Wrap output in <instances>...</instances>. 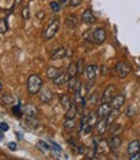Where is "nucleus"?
Segmentation results:
<instances>
[{
    "mask_svg": "<svg viewBox=\"0 0 140 160\" xmlns=\"http://www.w3.org/2000/svg\"><path fill=\"white\" fill-rule=\"evenodd\" d=\"M50 8H52L53 12H59L61 11V5H59V3H57V2H52L50 3Z\"/></svg>",
    "mask_w": 140,
    "mask_h": 160,
    "instance_id": "2f4dec72",
    "label": "nucleus"
},
{
    "mask_svg": "<svg viewBox=\"0 0 140 160\" xmlns=\"http://www.w3.org/2000/svg\"><path fill=\"white\" fill-rule=\"evenodd\" d=\"M140 159V151L139 152H135L133 155H130V160H139Z\"/></svg>",
    "mask_w": 140,
    "mask_h": 160,
    "instance_id": "c9c22d12",
    "label": "nucleus"
},
{
    "mask_svg": "<svg viewBox=\"0 0 140 160\" xmlns=\"http://www.w3.org/2000/svg\"><path fill=\"white\" fill-rule=\"evenodd\" d=\"M64 57H67V48H64V47H59L50 53L52 59H62Z\"/></svg>",
    "mask_w": 140,
    "mask_h": 160,
    "instance_id": "9d476101",
    "label": "nucleus"
},
{
    "mask_svg": "<svg viewBox=\"0 0 140 160\" xmlns=\"http://www.w3.org/2000/svg\"><path fill=\"white\" fill-rule=\"evenodd\" d=\"M77 111H78L77 105L73 102V103L71 105V107H69L68 110H66V118H67V119H75L76 115H77Z\"/></svg>",
    "mask_w": 140,
    "mask_h": 160,
    "instance_id": "6ab92c4d",
    "label": "nucleus"
},
{
    "mask_svg": "<svg viewBox=\"0 0 140 160\" xmlns=\"http://www.w3.org/2000/svg\"><path fill=\"white\" fill-rule=\"evenodd\" d=\"M0 129H3V131H8V124L2 123V124H0Z\"/></svg>",
    "mask_w": 140,
    "mask_h": 160,
    "instance_id": "a19ab883",
    "label": "nucleus"
},
{
    "mask_svg": "<svg viewBox=\"0 0 140 160\" xmlns=\"http://www.w3.org/2000/svg\"><path fill=\"white\" fill-rule=\"evenodd\" d=\"M61 105L63 106L64 110H68L69 107H71L72 101H71V98H69L68 94H62V96H61Z\"/></svg>",
    "mask_w": 140,
    "mask_h": 160,
    "instance_id": "412c9836",
    "label": "nucleus"
},
{
    "mask_svg": "<svg viewBox=\"0 0 140 160\" xmlns=\"http://www.w3.org/2000/svg\"><path fill=\"white\" fill-rule=\"evenodd\" d=\"M61 2H62V3H63V4H66V3H67V2H68V0H61Z\"/></svg>",
    "mask_w": 140,
    "mask_h": 160,
    "instance_id": "37998d69",
    "label": "nucleus"
},
{
    "mask_svg": "<svg viewBox=\"0 0 140 160\" xmlns=\"http://www.w3.org/2000/svg\"><path fill=\"white\" fill-rule=\"evenodd\" d=\"M68 75H69V78H72V76H76L77 74H78V70H77V63H75V62H71L68 65Z\"/></svg>",
    "mask_w": 140,
    "mask_h": 160,
    "instance_id": "b1692460",
    "label": "nucleus"
},
{
    "mask_svg": "<svg viewBox=\"0 0 140 160\" xmlns=\"http://www.w3.org/2000/svg\"><path fill=\"white\" fill-rule=\"evenodd\" d=\"M68 79H69L68 72H61L55 79H53V83L55 85H63V84L68 83Z\"/></svg>",
    "mask_w": 140,
    "mask_h": 160,
    "instance_id": "2eb2a0df",
    "label": "nucleus"
},
{
    "mask_svg": "<svg viewBox=\"0 0 140 160\" xmlns=\"http://www.w3.org/2000/svg\"><path fill=\"white\" fill-rule=\"evenodd\" d=\"M84 74L86 76V80L89 82H94L98 75V66L96 65H87L84 70Z\"/></svg>",
    "mask_w": 140,
    "mask_h": 160,
    "instance_id": "39448f33",
    "label": "nucleus"
},
{
    "mask_svg": "<svg viewBox=\"0 0 140 160\" xmlns=\"http://www.w3.org/2000/svg\"><path fill=\"white\" fill-rule=\"evenodd\" d=\"M27 123L31 127H37L39 125V122L35 119V116H27Z\"/></svg>",
    "mask_w": 140,
    "mask_h": 160,
    "instance_id": "7c9ffc66",
    "label": "nucleus"
},
{
    "mask_svg": "<svg viewBox=\"0 0 140 160\" xmlns=\"http://www.w3.org/2000/svg\"><path fill=\"white\" fill-rule=\"evenodd\" d=\"M59 19H54V21H52L50 23H49L45 30H44V34H43V38L45 40H49V39H52L55 36V34L58 32V30H59Z\"/></svg>",
    "mask_w": 140,
    "mask_h": 160,
    "instance_id": "f03ea898",
    "label": "nucleus"
},
{
    "mask_svg": "<svg viewBox=\"0 0 140 160\" xmlns=\"http://www.w3.org/2000/svg\"><path fill=\"white\" fill-rule=\"evenodd\" d=\"M37 18H39V19H44V18H45V13H44V12H39V13H37Z\"/></svg>",
    "mask_w": 140,
    "mask_h": 160,
    "instance_id": "58836bf2",
    "label": "nucleus"
},
{
    "mask_svg": "<svg viewBox=\"0 0 140 160\" xmlns=\"http://www.w3.org/2000/svg\"><path fill=\"white\" fill-rule=\"evenodd\" d=\"M21 14H22V18L25 19V21H27V19L30 18V8L28 7H23Z\"/></svg>",
    "mask_w": 140,
    "mask_h": 160,
    "instance_id": "c756f323",
    "label": "nucleus"
},
{
    "mask_svg": "<svg viewBox=\"0 0 140 160\" xmlns=\"http://www.w3.org/2000/svg\"><path fill=\"white\" fill-rule=\"evenodd\" d=\"M135 112H136V110L134 108V106H130V107L126 110V115H127L128 118H133V116L135 115Z\"/></svg>",
    "mask_w": 140,
    "mask_h": 160,
    "instance_id": "473e14b6",
    "label": "nucleus"
},
{
    "mask_svg": "<svg viewBox=\"0 0 140 160\" xmlns=\"http://www.w3.org/2000/svg\"><path fill=\"white\" fill-rule=\"evenodd\" d=\"M113 92H114V87L113 85H108L104 89L103 94H102V98H100L102 103H109V102H111L112 98H113Z\"/></svg>",
    "mask_w": 140,
    "mask_h": 160,
    "instance_id": "1a4fd4ad",
    "label": "nucleus"
},
{
    "mask_svg": "<svg viewBox=\"0 0 140 160\" xmlns=\"http://www.w3.org/2000/svg\"><path fill=\"white\" fill-rule=\"evenodd\" d=\"M94 151L96 154H108L111 151V147H109V143H108L107 139H100V141L98 142L96 147L94 148Z\"/></svg>",
    "mask_w": 140,
    "mask_h": 160,
    "instance_id": "6e6552de",
    "label": "nucleus"
},
{
    "mask_svg": "<svg viewBox=\"0 0 140 160\" xmlns=\"http://www.w3.org/2000/svg\"><path fill=\"white\" fill-rule=\"evenodd\" d=\"M8 30H9V26H8V22H7V18H2L0 19V34L8 32Z\"/></svg>",
    "mask_w": 140,
    "mask_h": 160,
    "instance_id": "a878e982",
    "label": "nucleus"
},
{
    "mask_svg": "<svg viewBox=\"0 0 140 160\" xmlns=\"http://www.w3.org/2000/svg\"><path fill=\"white\" fill-rule=\"evenodd\" d=\"M43 88V80L37 74H31L27 79V89L30 94H37Z\"/></svg>",
    "mask_w": 140,
    "mask_h": 160,
    "instance_id": "f257e3e1",
    "label": "nucleus"
},
{
    "mask_svg": "<svg viewBox=\"0 0 140 160\" xmlns=\"http://www.w3.org/2000/svg\"><path fill=\"white\" fill-rule=\"evenodd\" d=\"M82 0H69V4H71L72 7H78L80 4H81Z\"/></svg>",
    "mask_w": 140,
    "mask_h": 160,
    "instance_id": "f704fd0d",
    "label": "nucleus"
},
{
    "mask_svg": "<svg viewBox=\"0 0 140 160\" xmlns=\"http://www.w3.org/2000/svg\"><path fill=\"white\" fill-rule=\"evenodd\" d=\"M22 110H23V114L27 116H36V114H37V108L34 105H30V103L23 106Z\"/></svg>",
    "mask_w": 140,
    "mask_h": 160,
    "instance_id": "f3484780",
    "label": "nucleus"
},
{
    "mask_svg": "<svg viewBox=\"0 0 140 160\" xmlns=\"http://www.w3.org/2000/svg\"><path fill=\"white\" fill-rule=\"evenodd\" d=\"M112 106H111V103H102L100 106L98 107V110H96V114H98V116L100 118V119H105L109 114H111V111H112Z\"/></svg>",
    "mask_w": 140,
    "mask_h": 160,
    "instance_id": "0eeeda50",
    "label": "nucleus"
},
{
    "mask_svg": "<svg viewBox=\"0 0 140 160\" xmlns=\"http://www.w3.org/2000/svg\"><path fill=\"white\" fill-rule=\"evenodd\" d=\"M139 151H140V142H139V141L134 139V141H131V142L128 143V146H127V152H128V155H133V154L139 152Z\"/></svg>",
    "mask_w": 140,
    "mask_h": 160,
    "instance_id": "dca6fc26",
    "label": "nucleus"
},
{
    "mask_svg": "<svg viewBox=\"0 0 140 160\" xmlns=\"http://www.w3.org/2000/svg\"><path fill=\"white\" fill-rule=\"evenodd\" d=\"M108 143H109V147H111V150H113V151H114V150L121 147L122 139H121V137H119L118 134H114V136H112L111 138L108 139Z\"/></svg>",
    "mask_w": 140,
    "mask_h": 160,
    "instance_id": "f8f14e48",
    "label": "nucleus"
},
{
    "mask_svg": "<svg viewBox=\"0 0 140 160\" xmlns=\"http://www.w3.org/2000/svg\"><path fill=\"white\" fill-rule=\"evenodd\" d=\"M96 98H98V97H96V94L94 93L91 97H90V103H91V105H95V103H96Z\"/></svg>",
    "mask_w": 140,
    "mask_h": 160,
    "instance_id": "e433bc0d",
    "label": "nucleus"
},
{
    "mask_svg": "<svg viewBox=\"0 0 140 160\" xmlns=\"http://www.w3.org/2000/svg\"><path fill=\"white\" fill-rule=\"evenodd\" d=\"M22 3V0H14V4H13V9L14 8H17V7H19V4Z\"/></svg>",
    "mask_w": 140,
    "mask_h": 160,
    "instance_id": "ea45409f",
    "label": "nucleus"
},
{
    "mask_svg": "<svg viewBox=\"0 0 140 160\" xmlns=\"http://www.w3.org/2000/svg\"><path fill=\"white\" fill-rule=\"evenodd\" d=\"M66 25L69 27V28H75L77 26V17L75 14H69L66 19Z\"/></svg>",
    "mask_w": 140,
    "mask_h": 160,
    "instance_id": "4be33fe9",
    "label": "nucleus"
},
{
    "mask_svg": "<svg viewBox=\"0 0 140 160\" xmlns=\"http://www.w3.org/2000/svg\"><path fill=\"white\" fill-rule=\"evenodd\" d=\"M77 83H78V80H77V78L76 76H72V78H69L68 79V91L69 92H75V89H76V87H77Z\"/></svg>",
    "mask_w": 140,
    "mask_h": 160,
    "instance_id": "5701e85b",
    "label": "nucleus"
},
{
    "mask_svg": "<svg viewBox=\"0 0 140 160\" xmlns=\"http://www.w3.org/2000/svg\"><path fill=\"white\" fill-rule=\"evenodd\" d=\"M75 125H76L75 119H67V118H66V122H64V124H63V127H64L66 131H71V129L75 128Z\"/></svg>",
    "mask_w": 140,
    "mask_h": 160,
    "instance_id": "393cba45",
    "label": "nucleus"
},
{
    "mask_svg": "<svg viewBox=\"0 0 140 160\" xmlns=\"http://www.w3.org/2000/svg\"><path fill=\"white\" fill-rule=\"evenodd\" d=\"M50 146H52V145H49V143H46V142H44V141H39V142H37V147L41 150V151H44V152L49 151V150H50Z\"/></svg>",
    "mask_w": 140,
    "mask_h": 160,
    "instance_id": "cd10ccee",
    "label": "nucleus"
},
{
    "mask_svg": "<svg viewBox=\"0 0 140 160\" xmlns=\"http://www.w3.org/2000/svg\"><path fill=\"white\" fill-rule=\"evenodd\" d=\"M109 132H111L112 136L114 134H119L122 132V125H119V124H113L111 128H109Z\"/></svg>",
    "mask_w": 140,
    "mask_h": 160,
    "instance_id": "bb28decb",
    "label": "nucleus"
},
{
    "mask_svg": "<svg viewBox=\"0 0 140 160\" xmlns=\"http://www.w3.org/2000/svg\"><path fill=\"white\" fill-rule=\"evenodd\" d=\"M107 39V31L103 27H98L95 28V31L93 32V42L96 44H103Z\"/></svg>",
    "mask_w": 140,
    "mask_h": 160,
    "instance_id": "7ed1b4c3",
    "label": "nucleus"
},
{
    "mask_svg": "<svg viewBox=\"0 0 140 160\" xmlns=\"http://www.w3.org/2000/svg\"><path fill=\"white\" fill-rule=\"evenodd\" d=\"M8 147L11 148V150H13V151H14V150H17V145H16L14 142H11V143H8Z\"/></svg>",
    "mask_w": 140,
    "mask_h": 160,
    "instance_id": "4c0bfd02",
    "label": "nucleus"
},
{
    "mask_svg": "<svg viewBox=\"0 0 140 160\" xmlns=\"http://www.w3.org/2000/svg\"><path fill=\"white\" fill-rule=\"evenodd\" d=\"M39 98L43 103H49L53 99V92L49 88H41L39 91Z\"/></svg>",
    "mask_w": 140,
    "mask_h": 160,
    "instance_id": "423d86ee",
    "label": "nucleus"
},
{
    "mask_svg": "<svg viewBox=\"0 0 140 160\" xmlns=\"http://www.w3.org/2000/svg\"><path fill=\"white\" fill-rule=\"evenodd\" d=\"M114 70H116L117 75H118L119 78H122V79L126 78V76L130 74V71H131L130 66H128L127 63H125V62H117L116 66H114Z\"/></svg>",
    "mask_w": 140,
    "mask_h": 160,
    "instance_id": "20e7f679",
    "label": "nucleus"
},
{
    "mask_svg": "<svg viewBox=\"0 0 140 160\" xmlns=\"http://www.w3.org/2000/svg\"><path fill=\"white\" fill-rule=\"evenodd\" d=\"M118 115H119V108H113L112 111H111V114H109V115L105 118V120H107V123H108L109 127H111V125L114 123V120L118 118Z\"/></svg>",
    "mask_w": 140,
    "mask_h": 160,
    "instance_id": "a211bd4d",
    "label": "nucleus"
},
{
    "mask_svg": "<svg viewBox=\"0 0 140 160\" xmlns=\"http://www.w3.org/2000/svg\"><path fill=\"white\" fill-rule=\"evenodd\" d=\"M81 19H82V22L86 23V25H91V23H94V22H95V16H94V13H93L91 9H90V8L86 9V11L82 13Z\"/></svg>",
    "mask_w": 140,
    "mask_h": 160,
    "instance_id": "ddd939ff",
    "label": "nucleus"
},
{
    "mask_svg": "<svg viewBox=\"0 0 140 160\" xmlns=\"http://www.w3.org/2000/svg\"><path fill=\"white\" fill-rule=\"evenodd\" d=\"M82 66H84V59H82V58H80L78 61H77V70H78V74H80V72H82V68H84Z\"/></svg>",
    "mask_w": 140,
    "mask_h": 160,
    "instance_id": "72a5a7b5",
    "label": "nucleus"
},
{
    "mask_svg": "<svg viewBox=\"0 0 140 160\" xmlns=\"http://www.w3.org/2000/svg\"><path fill=\"white\" fill-rule=\"evenodd\" d=\"M108 128H109V125H108V123H107L105 119L99 120L98 124H96V134H98V136H103V134L107 132Z\"/></svg>",
    "mask_w": 140,
    "mask_h": 160,
    "instance_id": "4468645a",
    "label": "nucleus"
},
{
    "mask_svg": "<svg viewBox=\"0 0 140 160\" xmlns=\"http://www.w3.org/2000/svg\"><path fill=\"white\" fill-rule=\"evenodd\" d=\"M2 101H3L4 103H7V105H13L14 98H13L12 96H9V94H4V96L2 97Z\"/></svg>",
    "mask_w": 140,
    "mask_h": 160,
    "instance_id": "c85d7f7f",
    "label": "nucleus"
},
{
    "mask_svg": "<svg viewBox=\"0 0 140 160\" xmlns=\"http://www.w3.org/2000/svg\"><path fill=\"white\" fill-rule=\"evenodd\" d=\"M107 72H108V70H107V67H105V66H103V67H102V74H103V75H105Z\"/></svg>",
    "mask_w": 140,
    "mask_h": 160,
    "instance_id": "79ce46f5",
    "label": "nucleus"
},
{
    "mask_svg": "<svg viewBox=\"0 0 140 160\" xmlns=\"http://www.w3.org/2000/svg\"><path fill=\"white\" fill-rule=\"evenodd\" d=\"M59 74H61V71H59V68H57V67H48L46 68V76L49 78V79H55Z\"/></svg>",
    "mask_w": 140,
    "mask_h": 160,
    "instance_id": "aec40b11",
    "label": "nucleus"
},
{
    "mask_svg": "<svg viewBox=\"0 0 140 160\" xmlns=\"http://www.w3.org/2000/svg\"><path fill=\"white\" fill-rule=\"evenodd\" d=\"M125 99L126 98H125L124 94H117V96H113L112 101L109 103H111L112 108H121L124 106V103H125Z\"/></svg>",
    "mask_w": 140,
    "mask_h": 160,
    "instance_id": "9b49d317",
    "label": "nucleus"
},
{
    "mask_svg": "<svg viewBox=\"0 0 140 160\" xmlns=\"http://www.w3.org/2000/svg\"><path fill=\"white\" fill-rule=\"evenodd\" d=\"M3 89V84H2V82H0V91H2Z\"/></svg>",
    "mask_w": 140,
    "mask_h": 160,
    "instance_id": "c03bdc74",
    "label": "nucleus"
}]
</instances>
